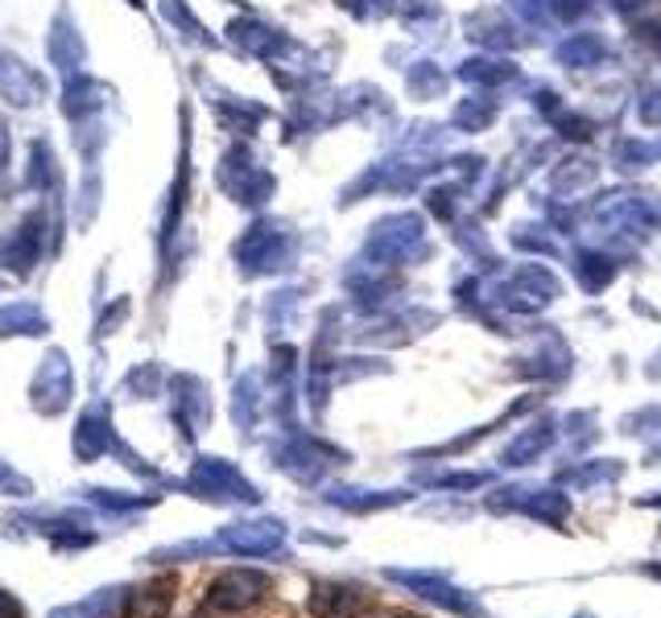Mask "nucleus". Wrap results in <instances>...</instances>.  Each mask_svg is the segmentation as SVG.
I'll use <instances>...</instances> for the list:
<instances>
[{
  "label": "nucleus",
  "instance_id": "obj_1",
  "mask_svg": "<svg viewBox=\"0 0 661 618\" xmlns=\"http://www.w3.org/2000/svg\"><path fill=\"white\" fill-rule=\"evenodd\" d=\"M269 590V577L252 574V569H232L211 581L207 590V610H220V615H236V610H249L261 594Z\"/></svg>",
  "mask_w": 661,
  "mask_h": 618
},
{
  "label": "nucleus",
  "instance_id": "obj_2",
  "mask_svg": "<svg viewBox=\"0 0 661 618\" xmlns=\"http://www.w3.org/2000/svg\"><path fill=\"white\" fill-rule=\"evenodd\" d=\"M281 528L278 519H252V524H232L223 528L216 548H228V553H240V557H257V553H273L281 545Z\"/></svg>",
  "mask_w": 661,
  "mask_h": 618
},
{
  "label": "nucleus",
  "instance_id": "obj_3",
  "mask_svg": "<svg viewBox=\"0 0 661 618\" xmlns=\"http://www.w3.org/2000/svg\"><path fill=\"white\" fill-rule=\"evenodd\" d=\"M174 606V581H149L141 590H129V602H124V618H166Z\"/></svg>",
  "mask_w": 661,
  "mask_h": 618
},
{
  "label": "nucleus",
  "instance_id": "obj_4",
  "mask_svg": "<svg viewBox=\"0 0 661 618\" xmlns=\"http://www.w3.org/2000/svg\"><path fill=\"white\" fill-rule=\"evenodd\" d=\"M360 594L352 586H319L310 598V615L314 618H352L360 610Z\"/></svg>",
  "mask_w": 661,
  "mask_h": 618
},
{
  "label": "nucleus",
  "instance_id": "obj_5",
  "mask_svg": "<svg viewBox=\"0 0 661 618\" xmlns=\"http://www.w3.org/2000/svg\"><path fill=\"white\" fill-rule=\"evenodd\" d=\"M194 487H199V490H223V499H244V504H252V499H257L249 483H240L232 470H223V466H216V462L194 466Z\"/></svg>",
  "mask_w": 661,
  "mask_h": 618
},
{
  "label": "nucleus",
  "instance_id": "obj_6",
  "mask_svg": "<svg viewBox=\"0 0 661 618\" xmlns=\"http://www.w3.org/2000/svg\"><path fill=\"white\" fill-rule=\"evenodd\" d=\"M124 594H129L124 586H108V590H96L91 598H83V602L62 606V610H54L50 618H112V610L120 606Z\"/></svg>",
  "mask_w": 661,
  "mask_h": 618
},
{
  "label": "nucleus",
  "instance_id": "obj_7",
  "mask_svg": "<svg viewBox=\"0 0 661 618\" xmlns=\"http://www.w3.org/2000/svg\"><path fill=\"white\" fill-rule=\"evenodd\" d=\"M88 499H91V504L108 507V511H129V507L149 504V499H137V495H120V490H100V487H91Z\"/></svg>",
  "mask_w": 661,
  "mask_h": 618
},
{
  "label": "nucleus",
  "instance_id": "obj_8",
  "mask_svg": "<svg viewBox=\"0 0 661 618\" xmlns=\"http://www.w3.org/2000/svg\"><path fill=\"white\" fill-rule=\"evenodd\" d=\"M0 487H9L13 495H30V483H26V478L9 475V466H0Z\"/></svg>",
  "mask_w": 661,
  "mask_h": 618
},
{
  "label": "nucleus",
  "instance_id": "obj_9",
  "mask_svg": "<svg viewBox=\"0 0 661 618\" xmlns=\"http://www.w3.org/2000/svg\"><path fill=\"white\" fill-rule=\"evenodd\" d=\"M0 618H21V602L9 590H0Z\"/></svg>",
  "mask_w": 661,
  "mask_h": 618
}]
</instances>
